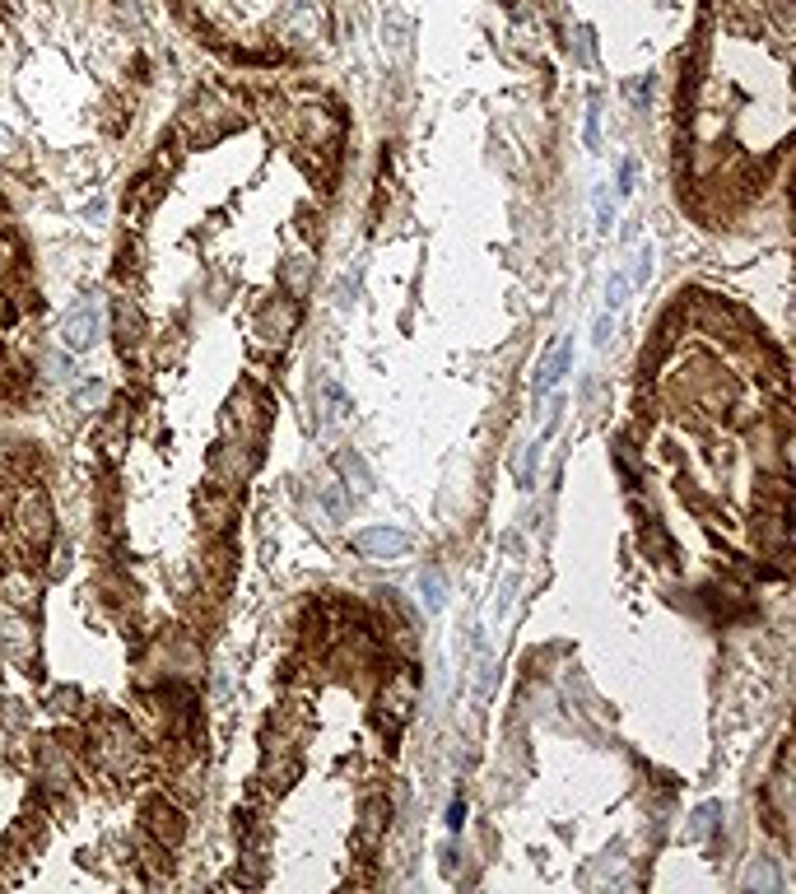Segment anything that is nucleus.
Masks as SVG:
<instances>
[{"label": "nucleus", "mask_w": 796, "mask_h": 894, "mask_svg": "<svg viewBox=\"0 0 796 894\" xmlns=\"http://www.w3.org/2000/svg\"><path fill=\"white\" fill-rule=\"evenodd\" d=\"M94 759L108 773H117V778L140 769V741H135V732L126 727V718H103L94 727Z\"/></svg>", "instance_id": "f257e3e1"}, {"label": "nucleus", "mask_w": 796, "mask_h": 894, "mask_svg": "<svg viewBox=\"0 0 796 894\" xmlns=\"http://www.w3.org/2000/svg\"><path fill=\"white\" fill-rule=\"evenodd\" d=\"M14 536H19L28 550H47V545H52L56 513H52V499H47L38 485H24V494L14 499Z\"/></svg>", "instance_id": "f03ea898"}, {"label": "nucleus", "mask_w": 796, "mask_h": 894, "mask_svg": "<svg viewBox=\"0 0 796 894\" xmlns=\"http://www.w3.org/2000/svg\"><path fill=\"white\" fill-rule=\"evenodd\" d=\"M98 340H103V308H98L94 294H84V298H75L70 312L61 317V345H66L70 354H84V350H94Z\"/></svg>", "instance_id": "7ed1b4c3"}, {"label": "nucleus", "mask_w": 796, "mask_h": 894, "mask_svg": "<svg viewBox=\"0 0 796 894\" xmlns=\"http://www.w3.org/2000/svg\"><path fill=\"white\" fill-rule=\"evenodd\" d=\"M224 434L238 438V443H247V447L266 434V406L257 401L252 387H238V392L229 396V406H224Z\"/></svg>", "instance_id": "20e7f679"}, {"label": "nucleus", "mask_w": 796, "mask_h": 894, "mask_svg": "<svg viewBox=\"0 0 796 894\" xmlns=\"http://www.w3.org/2000/svg\"><path fill=\"white\" fill-rule=\"evenodd\" d=\"M294 326H298L294 303H289V298H270L266 308L257 312V322H252V336H257L261 350H284L289 336H294Z\"/></svg>", "instance_id": "39448f33"}, {"label": "nucleus", "mask_w": 796, "mask_h": 894, "mask_svg": "<svg viewBox=\"0 0 796 894\" xmlns=\"http://www.w3.org/2000/svg\"><path fill=\"white\" fill-rule=\"evenodd\" d=\"M182 126L191 131V140H201V145H210V140H219L224 131L233 126V112L219 103V98L201 94V98H191L187 112H182Z\"/></svg>", "instance_id": "423d86ee"}, {"label": "nucleus", "mask_w": 796, "mask_h": 894, "mask_svg": "<svg viewBox=\"0 0 796 894\" xmlns=\"http://www.w3.org/2000/svg\"><path fill=\"white\" fill-rule=\"evenodd\" d=\"M350 545H354V555L373 559V564L410 555V536H405V531H396V527H364V531H354Z\"/></svg>", "instance_id": "0eeeda50"}, {"label": "nucleus", "mask_w": 796, "mask_h": 894, "mask_svg": "<svg viewBox=\"0 0 796 894\" xmlns=\"http://www.w3.org/2000/svg\"><path fill=\"white\" fill-rule=\"evenodd\" d=\"M0 657L14 666L38 662V634H33V624L19 620V615H5V620H0Z\"/></svg>", "instance_id": "6e6552de"}, {"label": "nucleus", "mask_w": 796, "mask_h": 894, "mask_svg": "<svg viewBox=\"0 0 796 894\" xmlns=\"http://www.w3.org/2000/svg\"><path fill=\"white\" fill-rule=\"evenodd\" d=\"M140 815H145V829L163 843V848H177V843H182V834H187V820H182V811H177L168 797H149Z\"/></svg>", "instance_id": "1a4fd4ad"}, {"label": "nucleus", "mask_w": 796, "mask_h": 894, "mask_svg": "<svg viewBox=\"0 0 796 894\" xmlns=\"http://www.w3.org/2000/svg\"><path fill=\"white\" fill-rule=\"evenodd\" d=\"M415 704H419V676L410 666H401V671H392L387 685H382V708L392 713V722H405L415 713Z\"/></svg>", "instance_id": "9d476101"}, {"label": "nucleus", "mask_w": 796, "mask_h": 894, "mask_svg": "<svg viewBox=\"0 0 796 894\" xmlns=\"http://www.w3.org/2000/svg\"><path fill=\"white\" fill-rule=\"evenodd\" d=\"M294 122H298V136L308 140L312 149H317V145H331V140L340 136V122L326 108H298Z\"/></svg>", "instance_id": "9b49d317"}, {"label": "nucleus", "mask_w": 796, "mask_h": 894, "mask_svg": "<svg viewBox=\"0 0 796 894\" xmlns=\"http://www.w3.org/2000/svg\"><path fill=\"white\" fill-rule=\"evenodd\" d=\"M112 331H117L122 354L135 350V345L145 340V317H140V308H135V298H117V308H112Z\"/></svg>", "instance_id": "f8f14e48"}, {"label": "nucleus", "mask_w": 796, "mask_h": 894, "mask_svg": "<svg viewBox=\"0 0 796 894\" xmlns=\"http://www.w3.org/2000/svg\"><path fill=\"white\" fill-rule=\"evenodd\" d=\"M568 368H573V340H559V345L550 350V359L536 368V387H531V392H536V396L554 392V387L568 378Z\"/></svg>", "instance_id": "ddd939ff"}, {"label": "nucleus", "mask_w": 796, "mask_h": 894, "mask_svg": "<svg viewBox=\"0 0 796 894\" xmlns=\"http://www.w3.org/2000/svg\"><path fill=\"white\" fill-rule=\"evenodd\" d=\"M252 471V447L247 443H224L215 452V475H224V485H238Z\"/></svg>", "instance_id": "4468645a"}, {"label": "nucleus", "mask_w": 796, "mask_h": 894, "mask_svg": "<svg viewBox=\"0 0 796 894\" xmlns=\"http://www.w3.org/2000/svg\"><path fill=\"white\" fill-rule=\"evenodd\" d=\"M284 33L294 42H322V14L312 10V5H289V14H284Z\"/></svg>", "instance_id": "2eb2a0df"}, {"label": "nucleus", "mask_w": 796, "mask_h": 894, "mask_svg": "<svg viewBox=\"0 0 796 894\" xmlns=\"http://www.w3.org/2000/svg\"><path fill=\"white\" fill-rule=\"evenodd\" d=\"M336 471H340V480L354 489V494H373V471H368V461L354 452V447H345L336 457Z\"/></svg>", "instance_id": "dca6fc26"}, {"label": "nucleus", "mask_w": 796, "mask_h": 894, "mask_svg": "<svg viewBox=\"0 0 796 894\" xmlns=\"http://www.w3.org/2000/svg\"><path fill=\"white\" fill-rule=\"evenodd\" d=\"M699 322H703V331L722 336V331H731V326H741V312L727 308L722 298H699Z\"/></svg>", "instance_id": "f3484780"}, {"label": "nucleus", "mask_w": 796, "mask_h": 894, "mask_svg": "<svg viewBox=\"0 0 796 894\" xmlns=\"http://www.w3.org/2000/svg\"><path fill=\"white\" fill-rule=\"evenodd\" d=\"M42 778H47V787H70V778H75V769H70V755L56 741L42 745Z\"/></svg>", "instance_id": "a211bd4d"}, {"label": "nucleus", "mask_w": 796, "mask_h": 894, "mask_svg": "<svg viewBox=\"0 0 796 894\" xmlns=\"http://www.w3.org/2000/svg\"><path fill=\"white\" fill-rule=\"evenodd\" d=\"M387 801L382 797H373V801H364V815H359V848H373L378 843V834H382V825H387Z\"/></svg>", "instance_id": "6ab92c4d"}, {"label": "nucleus", "mask_w": 796, "mask_h": 894, "mask_svg": "<svg viewBox=\"0 0 796 894\" xmlns=\"http://www.w3.org/2000/svg\"><path fill=\"white\" fill-rule=\"evenodd\" d=\"M419 601H424V610H429V615H438V610L447 606V587H443V573H438V569H424V573H419Z\"/></svg>", "instance_id": "aec40b11"}, {"label": "nucleus", "mask_w": 796, "mask_h": 894, "mask_svg": "<svg viewBox=\"0 0 796 894\" xmlns=\"http://www.w3.org/2000/svg\"><path fill=\"white\" fill-rule=\"evenodd\" d=\"M382 38H387L392 56H405V52H410V24H405V14H401V10H392L387 19H382Z\"/></svg>", "instance_id": "412c9836"}, {"label": "nucleus", "mask_w": 796, "mask_h": 894, "mask_svg": "<svg viewBox=\"0 0 796 894\" xmlns=\"http://www.w3.org/2000/svg\"><path fill=\"white\" fill-rule=\"evenodd\" d=\"M0 592H5V601H14V606H28V601H33V583H28L24 573H10V578L0 583Z\"/></svg>", "instance_id": "4be33fe9"}, {"label": "nucleus", "mask_w": 796, "mask_h": 894, "mask_svg": "<svg viewBox=\"0 0 796 894\" xmlns=\"http://www.w3.org/2000/svg\"><path fill=\"white\" fill-rule=\"evenodd\" d=\"M745 890H778V876H773L769 862H759V867L745 871Z\"/></svg>", "instance_id": "5701e85b"}, {"label": "nucleus", "mask_w": 796, "mask_h": 894, "mask_svg": "<svg viewBox=\"0 0 796 894\" xmlns=\"http://www.w3.org/2000/svg\"><path fill=\"white\" fill-rule=\"evenodd\" d=\"M0 163H24V140L14 136V131H5V126H0Z\"/></svg>", "instance_id": "b1692460"}, {"label": "nucleus", "mask_w": 796, "mask_h": 894, "mask_svg": "<svg viewBox=\"0 0 796 894\" xmlns=\"http://www.w3.org/2000/svg\"><path fill=\"white\" fill-rule=\"evenodd\" d=\"M201 513L210 517V527H224V517H229V499H219V494H205V499H201Z\"/></svg>", "instance_id": "393cba45"}, {"label": "nucleus", "mask_w": 796, "mask_h": 894, "mask_svg": "<svg viewBox=\"0 0 796 894\" xmlns=\"http://www.w3.org/2000/svg\"><path fill=\"white\" fill-rule=\"evenodd\" d=\"M624 294H629V280H624V275L615 271V275H610V280H606V312H615V308H620V303H624Z\"/></svg>", "instance_id": "a878e982"}, {"label": "nucleus", "mask_w": 796, "mask_h": 894, "mask_svg": "<svg viewBox=\"0 0 796 894\" xmlns=\"http://www.w3.org/2000/svg\"><path fill=\"white\" fill-rule=\"evenodd\" d=\"M517 583H522V578H517V573H508V578H503L499 596H494V615H508V606H513V592H517Z\"/></svg>", "instance_id": "bb28decb"}, {"label": "nucleus", "mask_w": 796, "mask_h": 894, "mask_svg": "<svg viewBox=\"0 0 796 894\" xmlns=\"http://www.w3.org/2000/svg\"><path fill=\"white\" fill-rule=\"evenodd\" d=\"M103 401H108V387H103V382H89V387L75 392V406H103Z\"/></svg>", "instance_id": "cd10ccee"}, {"label": "nucleus", "mask_w": 796, "mask_h": 894, "mask_svg": "<svg viewBox=\"0 0 796 894\" xmlns=\"http://www.w3.org/2000/svg\"><path fill=\"white\" fill-rule=\"evenodd\" d=\"M648 275H652V247L643 243V247H638V266H634V280H629V285H634V289L648 285Z\"/></svg>", "instance_id": "c85d7f7f"}, {"label": "nucleus", "mask_w": 796, "mask_h": 894, "mask_svg": "<svg viewBox=\"0 0 796 894\" xmlns=\"http://www.w3.org/2000/svg\"><path fill=\"white\" fill-rule=\"evenodd\" d=\"M601 145V103L592 98V108H587V149Z\"/></svg>", "instance_id": "c756f323"}, {"label": "nucleus", "mask_w": 796, "mask_h": 894, "mask_svg": "<svg viewBox=\"0 0 796 894\" xmlns=\"http://www.w3.org/2000/svg\"><path fill=\"white\" fill-rule=\"evenodd\" d=\"M610 219H615V210H610L606 191H596V229H601V233H610Z\"/></svg>", "instance_id": "7c9ffc66"}, {"label": "nucleus", "mask_w": 796, "mask_h": 894, "mask_svg": "<svg viewBox=\"0 0 796 894\" xmlns=\"http://www.w3.org/2000/svg\"><path fill=\"white\" fill-rule=\"evenodd\" d=\"M713 815H717V806H703V811H694V839H703V834L713 829Z\"/></svg>", "instance_id": "2f4dec72"}, {"label": "nucleus", "mask_w": 796, "mask_h": 894, "mask_svg": "<svg viewBox=\"0 0 796 894\" xmlns=\"http://www.w3.org/2000/svg\"><path fill=\"white\" fill-rule=\"evenodd\" d=\"M610 336H615V322H610V312H606V317L596 322V336H592V340H596V350H606Z\"/></svg>", "instance_id": "473e14b6"}, {"label": "nucleus", "mask_w": 796, "mask_h": 894, "mask_svg": "<svg viewBox=\"0 0 796 894\" xmlns=\"http://www.w3.org/2000/svg\"><path fill=\"white\" fill-rule=\"evenodd\" d=\"M284 280H289V289H303V261H289V266H284Z\"/></svg>", "instance_id": "72a5a7b5"}, {"label": "nucleus", "mask_w": 796, "mask_h": 894, "mask_svg": "<svg viewBox=\"0 0 796 894\" xmlns=\"http://www.w3.org/2000/svg\"><path fill=\"white\" fill-rule=\"evenodd\" d=\"M14 261V238H0V271Z\"/></svg>", "instance_id": "f704fd0d"}, {"label": "nucleus", "mask_w": 796, "mask_h": 894, "mask_svg": "<svg viewBox=\"0 0 796 894\" xmlns=\"http://www.w3.org/2000/svg\"><path fill=\"white\" fill-rule=\"evenodd\" d=\"M461 820H466V806H461V801H452V811H447V825L461 829Z\"/></svg>", "instance_id": "c9c22d12"}]
</instances>
